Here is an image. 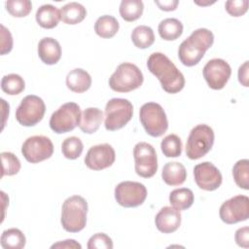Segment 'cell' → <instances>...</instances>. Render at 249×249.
Masks as SVG:
<instances>
[{"instance_id": "obj_1", "label": "cell", "mask_w": 249, "mask_h": 249, "mask_svg": "<svg viewBox=\"0 0 249 249\" xmlns=\"http://www.w3.org/2000/svg\"><path fill=\"white\" fill-rule=\"evenodd\" d=\"M149 71L156 76L164 91L177 93L185 86V78L175 64L162 53H153L147 60Z\"/></svg>"}, {"instance_id": "obj_2", "label": "cell", "mask_w": 249, "mask_h": 249, "mask_svg": "<svg viewBox=\"0 0 249 249\" xmlns=\"http://www.w3.org/2000/svg\"><path fill=\"white\" fill-rule=\"evenodd\" d=\"M214 35L207 28H198L185 39L179 46L178 57L182 64L191 67L196 65L212 47Z\"/></svg>"}, {"instance_id": "obj_3", "label": "cell", "mask_w": 249, "mask_h": 249, "mask_svg": "<svg viewBox=\"0 0 249 249\" xmlns=\"http://www.w3.org/2000/svg\"><path fill=\"white\" fill-rule=\"evenodd\" d=\"M88 202L81 196L67 197L61 207L60 223L68 232H79L86 227Z\"/></svg>"}, {"instance_id": "obj_4", "label": "cell", "mask_w": 249, "mask_h": 249, "mask_svg": "<svg viewBox=\"0 0 249 249\" xmlns=\"http://www.w3.org/2000/svg\"><path fill=\"white\" fill-rule=\"evenodd\" d=\"M143 81V74L135 64L124 62L109 78V87L117 92H129L140 88Z\"/></svg>"}, {"instance_id": "obj_5", "label": "cell", "mask_w": 249, "mask_h": 249, "mask_svg": "<svg viewBox=\"0 0 249 249\" xmlns=\"http://www.w3.org/2000/svg\"><path fill=\"white\" fill-rule=\"evenodd\" d=\"M139 120L146 133L152 137L163 135L168 128L166 114L163 108L156 102H147L141 106Z\"/></svg>"}, {"instance_id": "obj_6", "label": "cell", "mask_w": 249, "mask_h": 249, "mask_svg": "<svg viewBox=\"0 0 249 249\" xmlns=\"http://www.w3.org/2000/svg\"><path fill=\"white\" fill-rule=\"evenodd\" d=\"M214 131L205 124L196 125L190 131L186 143V156L190 160H198L204 157L213 147Z\"/></svg>"}, {"instance_id": "obj_7", "label": "cell", "mask_w": 249, "mask_h": 249, "mask_svg": "<svg viewBox=\"0 0 249 249\" xmlns=\"http://www.w3.org/2000/svg\"><path fill=\"white\" fill-rule=\"evenodd\" d=\"M133 106L124 98H112L105 106V128L115 131L123 128L132 118Z\"/></svg>"}, {"instance_id": "obj_8", "label": "cell", "mask_w": 249, "mask_h": 249, "mask_svg": "<svg viewBox=\"0 0 249 249\" xmlns=\"http://www.w3.org/2000/svg\"><path fill=\"white\" fill-rule=\"evenodd\" d=\"M81 115L82 112L77 103H64L52 114L49 122L50 127L57 134L69 132L79 125Z\"/></svg>"}, {"instance_id": "obj_9", "label": "cell", "mask_w": 249, "mask_h": 249, "mask_svg": "<svg viewBox=\"0 0 249 249\" xmlns=\"http://www.w3.org/2000/svg\"><path fill=\"white\" fill-rule=\"evenodd\" d=\"M46 112L43 99L37 95L29 94L22 98L16 110V119L23 126H33L42 121Z\"/></svg>"}, {"instance_id": "obj_10", "label": "cell", "mask_w": 249, "mask_h": 249, "mask_svg": "<svg viewBox=\"0 0 249 249\" xmlns=\"http://www.w3.org/2000/svg\"><path fill=\"white\" fill-rule=\"evenodd\" d=\"M134 169L143 178L153 177L158 170V157L155 148L147 142H138L133 148Z\"/></svg>"}, {"instance_id": "obj_11", "label": "cell", "mask_w": 249, "mask_h": 249, "mask_svg": "<svg viewBox=\"0 0 249 249\" xmlns=\"http://www.w3.org/2000/svg\"><path fill=\"white\" fill-rule=\"evenodd\" d=\"M114 194L121 206L132 208L143 204L147 197V189L139 182L124 181L116 186Z\"/></svg>"}, {"instance_id": "obj_12", "label": "cell", "mask_w": 249, "mask_h": 249, "mask_svg": "<svg viewBox=\"0 0 249 249\" xmlns=\"http://www.w3.org/2000/svg\"><path fill=\"white\" fill-rule=\"evenodd\" d=\"M21 154L30 163H38L50 159L53 154L52 140L44 135L28 137L21 146Z\"/></svg>"}, {"instance_id": "obj_13", "label": "cell", "mask_w": 249, "mask_h": 249, "mask_svg": "<svg viewBox=\"0 0 249 249\" xmlns=\"http://www.w3.org/2000/svg\"><path fill=\"white\" fill-rule=\"evenodd\" d=\"M219 215L221 220L229 225L246 221L249 217V198L243 195H237L223 202Z\"/></svg>"}, {"instance_id": "obj_14", "label": "cell", "mask_w": 249, "mask_h": 249, "mask_svg": "<svg viewBox=\"0 0 249 249\" xmlns=\"http://www.w3.org/2000/svg\"><path fill=\"white\" fill-rule=\"evenodd\" d=\"M203 78L212 89H222L231 75L230 64L222 58H213L207 61L202 69Z\"/></svg>"}, {"instance_id": "obj_15", "label": "cell", "mask_w": 249, "mask_h": 249, "mask_svg": "<svg viewBox=\"0 0 249 249\" xmlns=\"http://www.w3.org/2000/svg\"><path fill=\"white\" fill-rule=\"evenodd\" d=\"M194 178L197 187L204 191L217 190L223 181L220 170L210 161H203L194 167Z\"/></svg>"}, {"instance_id": "obj_16", "label": "cell", "mask_w": 249, "mask_h": 249, "mask_svg": "<svg viewBox=\"0 0 249 249\" xmlns=\"http://www.w3.org/2000/svg\"><path fill=\"white\" fill-rule=\"evenodd\" d=\"M116 159L114 148L108 144H98L92 146L87 152L85 157V164L91 170H102L110 167Z\"/></svg>"}, {"instance_id": "obj_17", "label": "cell", "mask_w": 249, "mask_h": 249, "mask_svg": "<svg viewBox=\"0 0 249 249\" xmlns=\"http://www.w3.org/2000/svg\"><path fill=\"white\" fill-rule=\"evenodd\" d=\"M181 220L180 210L173 206H164L156 215L155 224L160 232L171 233L179 229Z\"/></svg>"}, {"instance_id": "obj_18", "label": "cell", "mask_w": 249, "mask_h": 249, "mask_svg": "<svg viewBox=\"0 0 249 249\" xmlns=\"http://www.w3.org/2000/svg\"><path fill=\"white\" fill-rule=\"evenodd\" d=\"M38 55L45 64H56L61 57L60 44L52 37L42 38L38 44Z\"/></svg>"}, {"instance_id": "obj_19", "label": "cell", "mask_w": 249, "mask_h": 249, "mask_svg": "<svg viewBox=\"0 0 249 249\" xmlns=\"http://www.w3.org/2000/svg\"><path fill=\"white\" fill-rule=\"evenodd\" d=\"M66 86L73 92H85L91 86V77L86 70L82 68H75L67 74Z\"/></svg>"}, {"instance_id": "obj_20", "label": "cell", "mask_w": 249, "mask_h": 249, "mask_svg": "<svg viewBox=\"0 0 249 249\" xmlns=\"http://www.w3.org/2000/svg\"><path fill=\"white\" fill-rule=\"evenodd\" d=\"M102 121L103 112L96 107H89L81 115L79 127L84 133L92 134L97 131Z\"/></svg>"}, {"instance_id": "obj_21", "label": "cell", "mask_w": 249, "mask_h": 249, "mask_svg": "<svg viewBox=\"0 0 249 249\" xmlns=\"http://www.w3.org/2000/svg\"><path fill=\"white\" fill-rule=\"evenodd\" d=\"M161 178L168 186H179L187 179V170L182 163L178 161H170L163 165Z\"/></svg>"}, {"instance_id": "obj_22", "label": "cell", "mask_w": 249, "mask_h": 249, "mask_svg": "<svg viewBox=\"0 0 249 249\" xmlns=\"http://www.w3.org/2000/svg\"><path fill=\"white\" fill-rule=\"evenodd\" d=\"M35 18L37 23L46 29L54 28L61 19L60 11L51 4H45L38 8Z\"/></svg>"}, {"instance_id": "obj_23", "label": "cell", "mask_w": 249, "mask_h": 249, "mask_svg": "<svg viewBox=\"0 0 249 249\" xmlns=\"http://www.w3.org/2000/svg\"><path fill=\"white\" fill-rule=\"evenodd\" d=\"M61 20L66 24H77L83 21L87 16L86 8L78 2H70L60 9Z\"/></svg>"}, {"instance_id": "obj_24", "label": "cell", "mask_w": 249, "mask_h": 249, "mask_svg": "<svg viewBox=\"0 0 249 249\" xmlns=\"http://www.w3.org/2000/svg\"><path fill=\"white\" fill-rule=\"evenodd\" d=\"M120 24L117 18L110 15L99 17L94 23V31L101 38H112L119 31Z\"/></svg>"}, {"instance_id": "obj_25", "label": "cell", "mask_w": 249, "mask_h": 249, "mask_svg": "<svg viewBox=\"0 0 249 249\" xmlns=\"http://www.w3.org/2000/svg\"><path fill=\"white\" fill-rule=\"evenodd\" d=\"M158 31L161 39L165 41H174L182 35L183 24L177 18H164L160 22L158 26Z\"/></svg>"}, {"instance_id": "obj_26", "label": "cell", "mask_w": 249, "mask_h": 249, "mask_svg": "<svg viewBox=\"0 0 249 249\" xmlns=\"http://www.w3.org/2000/svg\"><path fill=\"white\" fill-rule=\"evenodd\" d=\"M194 193L188 188H179L169 194L170 204L178 210H186L194 203Z\"/></svg>"}, {"instance_id": "obj_27", "label": "cell", "mask_w": 249, "mask_h": 249, "mask_svg": "<svg viewBox=\"0 0 249 249\" xmlns=\"http://www.w3.org/2000/svg\"><path fill=\"white\" fill-rule=\"evenodd\" d=\"M0 243L4 249H21L25 246L26 238L20 230L12 228L2 232Z\"/></svg>"}, {"instance_id": "obj_28", "label": "cell", "mask_w": 249, "mask_h": 249, "mask_svg": "<svg viewBox=\"0 0 249 249\" xmlns=\"http://www.w3.org/2000/svg\"><path fill=\"white\" fill-rule=\"evenodd\" d=\"M144 10V4L141 0H123L120 4L119 12L123 19L131 22L138 19Z\"/></svg>"}, {"instance_id": "obj_29", "label": "cell", "mask_w": 249, "mask_h": 249, "mask_svg": "<svg viewBox=\"0 0 249 249\" xmlns=\"http://www.w3.org/2000/svg\"><path fill=\"white\" fill-rule=\"evenodd\" d=\"M131 41L138 49H147L155 42L153 29L147 25H138L131 32Z\"/></svg>"}, {"instance_id": "obj_30", "label": "cell", "mask_w": 249, "mask_h": 249, "mask_svg": "<svg viewBox=\"0 0 249 249\" xmlns=\"http://www.w3.org/2000/svg\"><path fill=\"white\" fill-rule=\"evenodd\" d=\"M1 89L9 95H17L24 90L25 82L18 74H8L1 80Z\"/></svg>"}, {"instance_id": "obj_31", "label": "cell", "mask_w": 249, "mask_h": 249, "mask_svg": "<svg viewBox=\"0 0 249 249\" xmlns=\"http://www.w3.org/2000/svg\"><path fill=\"white\" fill-rule=\"evenodd\" d=\"M232 176L239 188L246 191L249 190V160L247 159L239 160L234 163Z\"/></svg>"}, {"instance_id": "obj_32", "label": "cell", "mask_w": 249, "mask_h": 249, "mask_svg": "<svg viewBox=\"0 0 249 249\" xmlns=\"http://www.w3.org/2000/svg\"><path fill=\"white\" fill-rule=\"evenodd\" d=\"M162 154L166 158H177L182 154V141L176 134L166 135L160 143Z\"/></svg>"}, {"instance_id": "obj_33", "label": "cell", "mask_w": 249, "mask_h": 249, "mask_svg": "<svg viewBox=\"0 0 249 249\" xmlns=\"http://www.w3.org/2000/svg\"><path fill=\"white\" fill-rule=\"evenodd\" d=\"M84 150L82 140L76 136H70L63 140L61 144L62 155L68 160L78 159Z\"/></svg>"}, {"instance_id": "obj_34", "label": "cell", "mask_w": 249, "mask_h": 249, "mask_svg": "<svg viewBox=\"0 0 249 249\" xmlns=\"http://www.w3.org/2000/svg\"><path fill=\"white\" fill-rule=\"evenodd\" d=\"M1 160H2V173L1 177L8 175H16L20 170L21 164L18 158L11 153V152H2L1 153Z\"/></svg>"}, {"instance_id": "obj_35", "label": "cell", "mask_w": 249, "mask_h": 249, "mask_svg": "<svg viewBox=\"0 0 249 249\" xmlns=\"http://www.w3.org/2000/svg\"><path fill=\"white\" fill-rule=\"evenodd\" d=\"M5 7L11 16L23 18L31 12L32 3L29 0H8L5 3Z\"/></svg>"}, {"instance_id": "obj_36", "label": "cell", "mask_w": 249, "mask_h": 249, "mask_svg": "<svg viewBox=\"0 0 249 249\" xmlns=\"http://www.w3.org/2000/svg\"><path fill=\"white\" fill-rule=\"evenodd\" d=\"M87 247L89 249H112L113 241L106 233L98 232L89 237Z\"/></svg>"}, {"instance_id": "obj_37", "label": "cell", "mask_w": 249, "mask_h": 249, "mask_svg": "<svg viewBox=\"0 0 249 249\" xmlns=\"http://www.w3.org/2000/svg\"><path fill=\"white\" fill-rule=\"evenodd\" d=\"M248 0H229L225 4L226 11L231 17H241L248 10Z\"/></svg>"}, {"instance_id": "obj_38", "label": "cell", "mask_w": 249, "mask_h": 249, "mask_svg": "<svg viewBox=\"0 0 249 249\" xmlns=\"http://www.w3.org/2000/svg\"><path fill=\"white\" fill-rule=\"evenodd\" d=\"M1 27V54H6L10 53L13 49V37L9 29H7L3 24Z\"/></svg>"}, {"instance_id": "obj_39", "label": "cell", "mask_w": 249, "mask_h": 249, "mask_svg": "<svg viewBox=\"0 0 249 249\" xmlns=\"http://www.w3.org/2000/svg\"><path fill=\"white\" fill-rule=\"evenodd\" d=\"M234 240L236 244L243 248L249 247V228L243 227L236 230L234 233Z\"/></svg>"}, {"instance_id": "obj_40", "label": "cell", "mask_w": 249, "mask_h": 249, "mask_svg": "<svg viewBox=\"0 0 249 249\" xmlns=\"http://www.w3.org/2000/svg\"><path fill=\"white\" fill-rule=\"evenodd\" d=\"M155 4L158 5V7L160 10L165 12H170L177 9L179 1L178 0H163V1L155 0Z\"/></svg>"}, {"instance_id": "obj_41", "label": "cell", "mask_w": 249, "mask_h": 249, "mask_svg": "<svg viewBox=\"0 0 249 249\" xmlns=\"http://www.w3.org/2000/svg\"><path fill=\"white\" fill-rule=\"evenodd\" d=\"M52 249L53 248H67V249H81L82 246L80 243H78L76 240L74 239H66L63 241H58L56 243H53L51 246Z\"/></svg>"}, {"instance_id": "obj_42", "label": "cell", "mask_w": 249, "mask_h": 249, "mask_svg": "<svg viewBox=\"0 0 249 249\" xmlns=\"http://www.w3.org/2000/svg\"><path fill=\"white\" fill-rule=\"evenodd\" d=\"M248 64L249 61L246 60L238 68V81L244 87H248Z\"/></svg>"}, {"instance_id": "obj_43", "label": "cell", "mask_w": 249, "mask_h": 249, "mask_svg": "<svg viewBox=\"0 0 249 249\" xmlns=\"http://www.w3.org/2000/svg\"><path fill=\"white\" fill-rule=\"evenodd\" d=\"M196 4H197V5H202V6H204V5H211V4H213L214 2H208V3H197V2H195Z\"/></svg>"}]
</instances>
